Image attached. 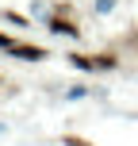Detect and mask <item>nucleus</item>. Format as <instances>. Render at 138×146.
I'll use <instances>...</instances> for the list:
<instances>
[{"label":"nucleus","instance_id":"1","mask_svg":"<svg viewBox=\"0 0 138 146\" xmlns=\"http://www.w3.org/2000/svg\"><path fill=\"white\" fill-rule=\"evenodd\" d=\"M73 66H81V69H115V58H111V54H92V58L77 54Z\"/></svg>","mask_w":138,"mask_h":146},{"label":"nucleus","instance_id":"2","mask_svg":"<svg viewBox=\"0 0 138 146\" xmlns=\"http://www.w3.org/2000/svg\"><path fill=\"white\" fill-rule=\"evenodd\" d=\"M12 54H19V58H31V62L46 58V50H38V46H15V42H12Z\"/></svg>","mask_w":138,"mask_h":146}]
</instances>
